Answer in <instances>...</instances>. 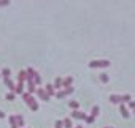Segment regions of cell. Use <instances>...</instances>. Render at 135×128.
I'll return each instance as SVG.
<instances>
[{
  "label": "cell",
  "instance_id": "17",
  "mask_svg": "<svg viewBox=\"0 0 135 128\" xmlns=\"http://www.w3.org/2000/svg\"><path fill=\"white\" fill-rule=\"evenodd\" d=\"M99 112H100V108H99V106H92V109H91V115H92L94 119L99 115Z\"/></svg>",
  "mask_w": 135,
  "mask_h": 128
},
{
  "label": "cell",
  "instance_id": "26",
  "mask_svg": "<svg viewBox=\"0 0 135 128\" xmlns=\"http://www.w3.org/2000/svg\"><path fill=\"white\" fill-rule=\"evenodd\" d=\"M127 108H130V109H132V111H133V109H135V101H133V100H132V101H130V103H127Z\"/></svg>",
  "mask_w": 135,
  "mask_h": 128
},
{
  "label": "cell",
  "instance_id": "29",
  "mask_svg": "<svg viewBox=\"0 0 135 128\" xmlns=\"http://www.w3.org/2000/svg\"><path fill=\"white\" fill-rule=\"evenodd\" d=\"M103 128H113V126H103Z\"/></svg>",
  "mask_w": 135,
  "mask_h": 128
},
{
  "label": "cell",
  "instance_id": "28",
  "mask_svg": "<svg viewBox=\"0 0 135 128\" xmlns=\"http://www.w3.org/2000/svg\"><path fill=\"white\" fill-rule=\"evenodd\" d=\"M0 119H5V112L2 109H0Z\"/></svg>",
  "mask_w": 135,
  "mask_h": 128
},
{
  "label": "cell",
  "instance_id": "31",
  "mask_svg": "<svg viewBox=\"0 0 135 128\" xmlns=\"http://www.w3.org/2000/svg\"><path fill=\"white\" fill-rule=\"evenodd\" d=\"M0 79H2V74H0Z\"/></svg>",
  "mask_w": 135,
  "mask_h": 128
},
{
  "label": "cell",
  "instance_id": "11",
  "mask_svg": "<svg viewBox=\"0 0 135 128\" xmlns=\"http://www.w3.org/2000/svg\"><path fill=\"white\" fill-rule=\"evenodd\" d=\"M46 93H48V97H52V95H56V92H54V87H52V84H46Z\"/></svg>",
  "mask_w": 135,
  "mask_h": 128
},
{
  "label": "cell",
  "instance_id": "1",
  "mask_svg": "<svg viewBox=\"0 0 135 128\" xmlns=\"http://www.w3.org/2000/svg\"><path fill=\"white\" fill-rule=\"evenodd\" d=\"M21 97H22V100H24V101L29 104L30 111H38V108H40V106H38V101H37V100H35V98H33V97L29 93V92H24Z\"/></svg>",
  "mask_w": 135,
  "mask_h": 128
},
{
  "label": "cell",
  "instance_id": "12",
  "mask_svg": "<svg viewBox=\"0 0 135 128\" xmlns=\"http://www.w3.org/2000/svg\"><path fill=\"white\" fill-rule=\"evenodd\" d=\"M26 78H27V73H26V70H21V71H19V74H18V81H21V82H26Z\"/></svg>",
  "mask_w": 135,
  "mask_h": 128
},
{
  "label": "cell",
  "instance_id": "8",
  "mask_svg": "<svg viewBox=\"0 0 135 128\" xmlns=\"http://www.w3.org/2000/svg\"><path fill=\"white\" fill-rule=\"evenodd\" d=\"M15 93H18V95H22V93H24V82L18 81V84H16V89H15Z\"/></svg>",
  "mask_w": 135,
  "mask_h": 128
},
{
  "label": "cell",
  "instance_id": "13",
  "mask_svg": "<svg viewBox=\"0 0 135 128\" xmlns=\"http://www.w3.org/2000/svg\"><path fill=\"white\" fill-rule=\"evenodd\" d=\"M62 122H64V128H72V117H65Z\"/></svg>",
  "mask_w": 135,
  "mask_h": 128
},
{
  "label": "cell",
  "instance_id": "19",
  "mask_svg": "<svg viewBox=\"0 0 135 128\" xmlns=\"http://www.w3.org/2000/svg\"><path fill=\"white\" fill-rule=\"evenodd\" d=\"M54 97H56V98H64V97H67V93H65V89H64V90H57Z\"/></svg>",
  "mask_w": 135,
  "mask_h": 128
},
{
  "label": "cell",
  "instance_id": "22",
  "mask_svg": "<svg viewBox=\"0 0 135 128\" xmlns=\"http://www.w3.org/2000/svg\"><path fill=\"white\" fill-rule=\"evenodd\" d=\"M130 101H132V97L129 93H124L122 95V103H130Z\"/></svg>",
  "mask_w": 135,
  "mask_h": 128
},
{
  "label": "cell",
  "instance_id": "27",
  "mask_svg": "<svg viewBox=\"0 0 135 128\" xmlns=\"http://www.w3.org/2000/svg\"><path fill=\"white\" fill-rule=\"evenodd\" d=\"M65 93H67V95L73 93V86H72V87H67V89H65Z\"/></svg>",
  "mask_w": 135,
  "mask_h": 128
},
{
  "label": "cell",
  "instance_id": "21",
  "mask_svg": "<svg viewBox=\"0 0 135 128\" xmlns=\"http://www.w3.org/2000/svg\"><path fill=\"white\" fill-rule=\"evenodd\" d=\"M15 95H16L15 92H8V93L5 95V100H8V101H13V100H15Z\"/></svg>",
  "mask_w": 135,
  "mask_h": 128
},
{
  "label": "cell",
  "instance_id": "5",
  "mask_svg": "<svg viewBox=\"0 0 135 128\" xmlns=\"http://www.w3.org/2000/svg\"><path fill=\"white\" fill-rule=\"evenodd\" d=\"M86 114L84 112H81V111H73L72 112V119H80V120H86Z\"/></svg>",
  "mask_w": 135,
  "mask_h": 128
},
{
  "label": "cell",
  "instance_id": "32",
  "mask_svg": "<svg viewBox=\"0 0 135 128\" xmlns=\"http://www.w3.org/2000/svg\"><path fill=\"white\" fill-rule=\"evenodd\" d=\"M133 114H135V109H133Z\"/></svg>",
  "mask_w": 135,
  "mask_h": 128
},
{
  "label": "cell",
  "instance_id": "30",
  "mask_svg": "<svg viewBox=\"0 0 135 128\" xmlns=\"http://www.w3.org/2000/svg\"><path fill=\"white\" fill-rule=\"evenodd\" d=\"M75 128H83V126H75Z\"/></svg>",
  "mask_w": 135,
  "mask_h": 128
},
{
  "label": "cell",
  "instance_id": "15",
  "mask_svg": "<svg viewBox=\"0 0 135 128\" xmlns=\"http://www.w3.org/2000/svg\"><path fill=\"white\" fill-rule=\"evenodd\" d=\"M10 74H11V70H10V68H2V78H3V79L10 78Z\"/></svg>",
  "mask_w": 135,
  "mask_h": 128
},
{
  "label": "cell",
  "instance_id": "14",
  "mask_svg": "<svg viewBox=\"0 0 135 128\" xmlns=\"http://www.w3.org/2000/svg\"><path fill=\"white\" fill-rule=\"evenodd\" d=\"M52 87H54V89H57V90H60V87H62V79H60V78H56V79H54Z\"/></svg>",
  "mask_w": 135,
  "mask_h": 128
},
{
  "label": "cell",
  "instance_id": "23",
  "mask_svg": "<svg viewBox=\"0 0 135 128\" xmlns=\"http://www.w3.org/2000/svg\"><path fill=\"white\" fill-rule=\"evenodd\" d=\"M54 126H56V128H64V122H62V120L59 119V120H56V123H54Z\"/></svg>",
  "mask_w": 135,
  "mask_h": 128
},
{
  "label": "cell",
  "instance_id": "3",
  "mask_svg": "<svg viewBox=\"0 0 135 128\" xmlns=\"http://www.w3.org/2000/svg\"><path fill=\"white\" fill-rule=\"evenodd\" d=\"M119 112H121V115L124 117V119H129L130 117V112H129V108L124 104V103H121L119 104Z\"/></svg>",
  "mask_w": 135,
  "mask_h": 128
},
{
  "label": "cell",
  "instance_id": "10",
  "mask_svg": "<svg viewBox=\"0 0 135 128\" xmlns=\"http://www.w3.org/2000/svg\"><path fill=\"white\" fill-rule=\"evenodd\" d=\"M33 82H35V86H41V76L38 74V71H33Z\"/></svg>",
  "mask_w": 135,
  "mask_h": 128
},
{
  "label": "cell",
  "instance_id": "4",
  "mask_svg": "<svg viewBox=\"0 0 135 128\" xmlns=\"http://www.w3.org/2000/svg\"><path fill=\"white\" fill-rule=\"evenodd\" d=\"M37 95H38V98L40 100H43V101H48L49 100V97H48V93H46V90L45 89H37V92H35Z\"/></svg>",
  "mask_w": 135,
  "mask_h": 128
},
{
  "label": "cell",
  "instance_id": "18",
  "mask_svg": "<svg viewBox=\"0 0 135 128\" xmlns=\"http://www.w3.org/2000/svg\"><path fill=\"white\" fill-rule=\"evenodd\" d=\"M15 119H16V125L22 128V125H24V117H22V115H15Z\"/></svg>",
  "mask_w": 135,
  "mask_h": 128
},
{
  "label": "cell",
  "instance_id": "16",
  "mask_svg": "<svg viewBox=\"0 0 135 128\" xmlns=\"http://www.w3.org/2000/svg\"><path fill=\"white\" fill-rule=\"evenodd\" d=\"M69 108L73 109V111H78V109H80V103H78V101H70V103H69Z\"/></svg>",
  "mask_w": 135,
  "mask_h": 128
},
{
  "label": "cell",
  "instance_id": "24",
  "mask_svg": "<svg viewBox=\"0 0 135 128\" xmlns=\"http://www.w3.org/2000/svg\"><path fill=\"white\" fill-rule=\"evenodd\" d=\"M11 3V0H0V7H7Z\"/></svg>",
  "mask_w": 135,
  "mask_h": 128
},
{
  "label": "cell",
  "instance_id": "7",
  "mask_svg": "<svg viewBox=\"0 0 135 128\" xmlns=\"http://www.w3.org/2000/svg\"><path fill=\"white\" fill-rule=\"evenodd\" d=\"M72 84H73V78L72 76H69V78H65V79H62V87H72Z\"/></svg>",
  "mask_w": 135,
  "mask_h": 128
},
{
  "label": "cell",
  "instance_id": "6",
  "mask_svg": "<svg viewBox=\"0 0 135 128\" xmlns=\"http://www.w3.org/2000/svg\"><path fill=\"white\" fill-rule=\"evenodd\" d=\"M110 103H113V104H121V103H122V95H111V97H110Z\"/></svg>",
  "mask_w": 135,
  "mask_h": 128
},
{
  "label": "cell",
  "instance_id": "9",
  "mask_svg": "<svg viewBox=\"0 0 135 128\" xmlns=\"http://www.w3.org/2000/svg\"><path fill=\"white\" fill-rule=\"evenodd\" d=\"M3 82H5V86L11 90V92H15V89H16V86H15V82L10 79V78H7V79H3Z\"/></svg>",
  "mask_w": 135,
  "mask_h": 128
},
{
  "label": "cell",
  "instance_id": "2",
  "mask_svg": "<svg viewBox=\"0 0 135 128\" xmlns=\"http://www.w3.org/2000/svg\"><path fill=\"white\" fill-rule=\"evenodd\" d=\"M110 60H92L89 62V68H108Z\"/></svg>",
  "mask_w": 135,
  "mask_h": 128
},
{
  "label": "cell",
  "instance_id": "25",
  "mask_svg": "<svg viewBox=\"0 0 135 128\" xmlns=\"http://www.w3.org/2000/svg\"><path fill=\"white\" fill-rule=\"evenodd\" d=\"M94 120H95V119H94L92 115H88V117H86V123H94Z\"/></svg>",
  "mask_w": 135,
  "mask_h": 128
},
{
  "label": "cell",
  "instance_id": "20",
  "mask_svg": "<svg viewBox=\"0 0 135 128\" xmlns=\"http://www.w3.org/2000/svg\"><path fill=\"white\" fill-rule=\"evenodd\" d=\"M100 81H102L103 84H107V82L110 81V78H108V74H107V73H102V74H100Z\"/></svg>",
  "mask_w": 135,
  "mask_h": 128
}]
</instances>
